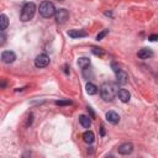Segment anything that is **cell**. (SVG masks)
Returning a JSON list of instances; mask_svg holds the SVG:
<instances>
[{
  "mask_svg": "<svg viewBox=\"0 0 158 158\" xmlns=\"http://www.w3.org/2000/svg\"><path fill=\"white\" fill-rule=\"evenodd\" d=\"M79 122H80V125L83 126L84 129H89L90 125H91L90 118L87 116V115H80V116H79Z\"/></svg>",
  "mask_w": 158,
  "mask_h": 158,
  "instance_id": "cell-14",
  "label": "cell"
},
{
  "mask_svg": "<svg viewBox=\"0 0 158 158\" xmlns=\"http://www.w3.org/2000/svg\"><path fill=\"white\" fill-rule=\"evenodd\" d=\"M68 36L72 38H82V37H87L88 34L83 30H70L68 31Z\"/></svg>",
  "mask_w": 158,
  "mask_h": 158,
  "instance_id": "cell-11",
  "label": "cell"
},
{
  "mask_svg": "<svg viewBox=\"0 0 158 158\" xmlns=\"http://www.w3.org/2000/svg\"><path fill=\"white\" fill-rule=\"evenodd\" d=\"M85 89H87V93L89 94V95H95V94L98 93V87L95 85V84H93V83H87V85H85Z\"/></svg>",
  "mask_w": 158,
  "mask_h": 158,
  "instance_id": "cell-17",
  "label": "cell"
},
{
  "mask_svg": "<svg viewBox=\"0 0 158 158\" xmlns=\"http://www.w3.org/2000/svg\"><path fill=\"white\" fill-rule=\"evenodd\" d=\"M6 87V82L5 80H0V88H4Z\"/></svg>",
  "mask_w": 158,
  "mask_h": 158,
  "instance_id": "cell-25",
  "label": "cell"
},
{
  "mask_svg": "<svg viewBox=\"0 0 158 158\" xmlns=\"http://www.w3.org/2000/svg\"><path fill=\"white\" fill-rule=\"evenodd\" d=\"M49 62H51L49 57L47 55H45V53H42V55H38L36 57L35 66H36V68H46L49 64Z\"/></svg>",
  "mask_w": 158,
  "mask_h": 158,
  "instance_id": "cell-4",
  "label": "cell"
},
{
  "mask_svg": "<svg viewBox=\"0 0 158 158\" xmlns=\"http://www.w3.org/2000/svg\"><path fill=\"white\" fill-rule=\"evenodd\" d=\"M111 67H112V70H114L115 73H118V72L120 70V67L116 64V63H111Z\"/></svg>",
  "mask_w": 158,
  "mask_h": 158,
  "instance_id": "cell-22",
  "label": "cell"
},
{
  "mask_svg": "<svg viewBox=\"0 0 158 158\" xmlns=\"http://www.w3.org/2000/svg\"><path fill=\"white\" fill-rule=\"evenodd\" d=\"M129 80V76H127V73H126L125 70L120 69L118 73H116V82L118 84H121V85H125L126 83H127Z\"/></svg>",
  "mask_w": 158,
  "mask_h": 158,
  "instance_id": "cell-10",
  "label": "cell"
},
{
  "mask_svg": "<svg viewBox=\"0 0 158 158\" xmlns=\"http://www.w3.org/2000/svg\"><path fill=\"white\" fill-rule=\"evenodd\" d=\"M64 72H66V74H68V73H69V72H68V67H67V66L64 67Z\"/></svg>",
  "mask_w": 158,
  "mask_h": 158,
  "instance_id": "cell-27",
  "label": "cell"
},
{
  "mask_svg": "<svg viewBox=\"0 0 158 158\" xmlns=\"http://www.w3.org/2000/svg\"><path fill=\"white\" fill-rule=\"evenodd\" d=\"M137 56H139V58H141V59H148V58H151V57L153 56V52H152V49H150V48H142V49L139 51Z\"/></svg>",
  "mask_w": 158,
  "mask_h": 158,
  "instance_id": "cell-12",
  "label": "cell"
},
{
  "mask_svg": "<svg viewBox=\"0 0 158 158\" xmlns=\"http://www.w3.org/2000/svg\"><path fill=\"white\" fill-rule=\"evenodd\" d=\"M77 63H78V66L82 69H85V68H88L90 66V59L88 57H80V58H78Z\"/></svg>",
  "mask_w": 158,
  "mask_h": 158,
  "instance_id": "cell-15",
  "label": "cell"
},
{
  "mask_svg": "<svg viewBox=\"0 0 158 158\" xmlns=\"http://www.w3.org/2000/svg\"><path fill=\"white\" fill-rule=\"evenodd\" d=\"M100 133H101V136L105 135V131H104V127H103V126H101V129H100Z\"/></svg>",
  "mask_w": 158,
  "mask_h": 158,
  "instance_id": "cell-26",
  "label": "cell"
},
{
  "mask_svg": "<svg viewBox=\"0 0 158 158\" xmlns=\"http://www.w3.org/2000/svg\"><path fill=\"white\" fill-rule=\"evenodd\" d=\"M6 43V35L4 31H0V46H4Z\"/></svg>",
  "mask_w": 158,
  "mask_h": 158,
  "instance_id": "cell-19",
  "label": "cell"
},
{
  "mask_svg": "<svg viewBox=\"0 0 158 158\" xmlns=\"http://www.w3.org/2000/svg\"><path fill=\"white\" fill-rule=\"evenodd\" d=\"M116 97H118L122 103H129L130 99H131V94H130L129 90H126V89H120V90H118Z\"/></svg>",
  "mask_w": 158,
  "mask_h": 158,
  "instance_id": "cell-9",
  "label": "cell"
},
{
  "mask_svg": "<svg viewBox=\"0 0 158 158\" xmlns=\"http://www.w3.org/2000/svg\"><path fill=\"white\" fill-rule=\"evenodd\" d=\"M157 38H158V36H157V35H151V36L148 37V40H150V41H152V42L157 41Z\"/></svg>",
  "mask_w": 158,
  "mask_h": 158,
  "instance_id": "cell-24",
  "label": "cell"
},
{
  "mask_svg": "<svg viewBox=\"0 0 158 158\" xmlns=\"http://www.w3.org/2000/svg\"><path fill=\"white\" fill-rule=\"evenodd\" d=\"M72 101L70 100H57L56 105H59V106H64V105H70Z\"/></svg>",
  "mask_w": 158,
  "mask_h": 158,
  "instance_id": "cell-21",
  "label": "cell"
},
{
  "mask_svg": "<svg viewBox=\"0 0 158 158\" xmlns=\"http://www.w3.org/2000/svg\"><path fill=\"white\" fill-rule=\"evenodd\" d=\"M87 110H88V111H89V114L91 115V119L95 118V114H94V111H93V109H91V108H89V106H88V108H87Z\"/></svg>",
  "mask_w": 158,
  "mask_h": 158,
  "instance_id": "cell-23",
  "label": "cell"
},
{
  "mask_svg": "<svg viewBox=\"0 0 158 158\" xmlns=\"http://www.w3.org/2000/svg\"><path fill=\"white\" fill-rule=\"evenodd\" d=\"M91 52L95 56H98V57H103L104 55H105V51L103 49V48H99V47H93L91 48Z\"/></svg>",
  "mask_w": 158,
  "mask_h": 158,
  "instance_id": "cell-18",
  "label": "cell"
},
{
  "mask_svg": "<svg viewBox=\"0 0 158 158\" xmlns=\"http://www.w3.org/2000/svg\"><path fill=\"white\" fill-rule=\"evenodd\" d=\"M105 118H106V120H108L110 124H112V125H116V124H119V121H120L119 114L115 112V111H108L106 114H105Z\"/></svg>",
  "mask_w": 158,
  "mask_h": 158,
  "instance_id": "cell-8",
  "label": "cell"
},
{
  "mask_svg": "<svg viewBox=\"0 0 158 158\" xmlns=\"http://www.w3.org/2000/svg\"><path fill=\"white\" fill-rule=\"evenodd\" d=\"M9 26V17L4 14L0 15V31H4L6 30Z\"/></svg>",
  "mask_w": 158,
  "mask_h": 158,
  "instance_id": "cell-16",
  "label": "cell"
},
{
  "mask_svg": "<svg viewBox=\"0 0 158 158\" xmlns=\"http://www.w3.org/2000/svg\"><path fill=\"white\" fill-rule=\"evenodd\" d=\"M55 16H56V21L58 24H66L67 20L69 19V13L66 9H58L56 10Z\"/></svg>",
  "mask_w": 158,
  "mask_h": 158,
  "instance_id": "cell-5",
  "label": "cell"
},
{
  "mask_svg": "<svg viewBox=\"0 0 158 158\" xmlns=\"http://www.w3.org/2000/svg\"><path fill=\"white\" fill-rule=\"evenodd\" d=\"M15 59H16V55H15V52H13V51H5V52L1 53V61L4 63L10 64V63L15 62Z\"/></svg>",
  "mask_w": 158,
  "mask_h": 158,
  "instance_id": "cell-7",
  "label": "cell"
},
{
  "mask_svg": "<svg viewBox=\"0 0 158 158\" xmlns=\"http://www.w3.org/2000/svg\"><path fill=\"white\" fill-rule=\"evenodd\" d=\"M109 34V30H103L100 34H98V36H97V41H100V40H103L105 36H106Z\"/></svg>",
  "mask_w": 158,
  "mask_h": 158,
  "instance_id": "cell-20",
  "label": "cell"
},
{
  "mask_svg": "<svg viewBox=\"0 0 158 158\" xmlns=\"http://www.w3.org/2000/svg\"><path fill=\"white\" fill-rule=\"evenodd\" d=\"M83 140H84V142L91 145L94 141H95V135H94L93 131H85L83 133Z\"/></svg>",
  "mask_w": 158,
  "mask_h": 158,
  "instance_id": "cell-13",
  "label": "cell"
},
{
  "mask_svg": "<svg viewBox=\"0 0 158 158\" xmlns=\"http://www.w3.org/2000/svg\"><path fill=\"white\" fill-rule=\"evenodd\" d=\"M132 151H133V146H132V143H129V142L120 145L118 148V152L122 156H127V154L132 153Z\"/></svg>",
  "mask_w": 158,
  "mask_h": 158,
  "instance_id": "cell-6",
  "label": "cell"
},
{
  "mask_svg": "<svg viewBox=\"0 0 158 158\" xmlns=\"http://www.w3.org/2000/svg\"><path fill=\"white\" fill-rule=\"evenodd\" d=\"M118 84L114 82H105L100 87V95L105 101H112L118 94Z\"/></svg>",
  "mask_w": 158,
  "mask_h": 158,
  "instance_id": "cell-1",
  "label": "cell"
},
{
  "mask_svg": "<svg viewBox=\"0 0 158 158\" xmlns=\"http://www.w3.org/2000/svg\"><path fill=\"white\" fill-rule=\"evenodd\" d=\"M36 5L35 3H26L22 9H21V14H20V20L22 21V22H27V21L32 20L35 14H36Z\"/></svg>",
  "mask_w": 158,
  "mask_h": 158,
  "instance_id": "cell-2",
  "label": "cell"
},
{
  "mask_svg": "<svg viewBox=\"0 0 158 158\" xmlns=\"http://www.w3.org/2000/svg\"><path fill=\"white\" fill-rule=\"evenodd\" d=\"M40 14H41L42 17H45V19H49V17L53 16L56 14V7H55L53 3H51V1L41 3V5H40Z\"/></svg>",
  "mask_w": 158,
  "mask_h": 158,
  "instance_id": "cell-3",
  "label": "cell"
}]
</instances>
